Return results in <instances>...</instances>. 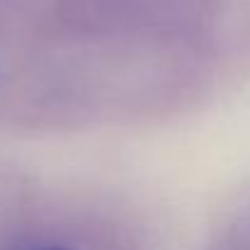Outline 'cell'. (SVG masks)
<instances>
[{
  "label": "cell",
  "instance_id": "cell-1",
  "mask_svg": "<svg viewBox=\"0 0 250 250\" xmlns=\"http://www.w3.org/2000/svg\"><path fill=\"white\" fill-rule=\"evenodd\" d=\"M10 250H68L59 243H22V246H15Z\"/></svg>",
  "mask_w": 250,
  "mask_h": 250
}]
</instances>
